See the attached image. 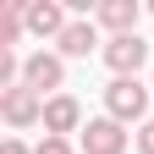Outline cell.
I'll return each mask as SVG.
<instances>
[{
    "label": "cell",
    "instance_id": "cell-11",
    "mask_svg": "<svg viewBox=\"0 0 154 154\" xmlns=\"http://www.w3.org/2000/svg\"><path fill=\"white\" fill-rule=\"evenodd\" d=\"M138 154H154V116L138 127Z\"/></svg>",
    "mask_w": 154,
    "mask_h": 154
},
{
    "label": "cell",
    "instance_id": "cell-10",
    "mask_svg": "<svg viewBox=\"0 0 154 154\" xmlns=\"http://www.w3.org/2000/svg\"><path fill=\"white\" fill-rule=\"evenodd\" d=\"M33 154H77V149H72V138H44Z\"/></svg>",
    "mask_w": 154,
    "mask_h": 154
},
{
    "label": "cell",
    "instance_id": "cell-14",
    "mask_svg": "<svg viewBox=\"0 0 154 154\" xmlns=\"http://www.w3.org/2000/svg\"><path fill=\"white\" fill-rule=\"evenodd\" d=\"M149 88H154V72H149Z\"/></svg>",
    "mask_w": 154,
    "mask_h": 154
},
{
    "label": "cell",
    "instance_id": "cell-7",
    "mask_svg": "<svg viewBox=\"0 0 154 154\" xmlns=\"http://www.w3.org/2000/svg\"><path fill=\"white\" fill-rule=\"evenodd\" d=\"M127 127L121 121H110V116H94V121L83 127V143H77V149H83V154H127Z\"/></svg>",
    "mask_w": 154,
    "mask_h": 154
},
{
    "label": "cell",
    "instance_id": "cell-1",
    "mask_svg": "<svg viewBox=\"0 0 154 154\" xmlns=\"http://www.w3.org/2000/svg\"><path fill=\"white\" fill-rule=\"evenodd\" d=\"M149 83H138V77H110V88H105V116H110V121H149Z\"/></svg>",
    "mask_w": 154,
    "mask_h": 154
},
{
    "label": "cell",
    "instance_id": "cell-5",
    "mask_svg": "<svg viewBox=\"0 0 154 154\" xmlns=\"http://www.w3.org/2000/svg\"><path fill=\"white\" fill-rule=\"evenodd\" d=\"M55 44H61V50H55L61 61H88L94 50L105 55V44H99V22H94V17H72V28L55 38Z\"/></svg>",
    "mask_w": 154,
    "mask_h": 154
},
{
    "label": "cell",
    "instance_id": "cell-12",
    "mask_svg": "<svg viewBox=\"0 0 154 154\" xmlns=\"http://www.w3.org/2000/svg\"><path fill=\"white\" fill-rule=\"evenodd\" d=\"M0 154H33V149H28L22 138H6V143H0Z\"/></svg>",
    "mask_w": 154,
    "mask_h": 154
},
{
    "label": "cell",
    "instance_id": "cell-2",
    "mask_svg": "<svg viewBox=\"0 0 154 154\" xmlns=\"http://www.w3.org/2000/svg\"><path fill=\"white\" fill-rule=\"evenodd\" d=\"M0 116H6L11 132H28V127H44V94H33L28 83H17L0 94Z\"/></svg>",
    "mask_w": 154,
    "mask_h": 154
},
{
    "label": "cell",
    "instance_id": "cell-8",
    "mask_svg": "<svg viewBox=\"0 0 154 154\" xmlns=\"http://www.w3.org/2000/svg\"><path fill=\"white\" fill-rule=\"evenodd\" d=\"M66 28H72V17L61 0H28V33L33 38H61Z\"/></svg>",
    "mask_w": 154,
    "mask_h": 154
},
{
    "label": "cell",
    "instance_id": "cell-3",
    "mask_svg": "<svg viewBox=\"0 0 154 154\" xmlns=\"http://www.w3.org/2000/svg\"><path fill=\"white\" fill-rule=\"evenodd\" d=\"M22 83H28L33 94H44V99H55V94H66V61L50 55V50H38V55H28Z\"/></svg>",
    "mask_w": 154,
    "mask_h": 154
},
{
    "label": "cell",
    "instance_id": "cell-6",
    "mask_svg": "<svg viewBox=\"0 0 154 154\" xmlns=\"http://www.w3.org/2000/svg\"><path fill=\"white\" fill-rule=\"evenodd\" d=\"M83 105H77V94H55L44 99V138H72V132H83Z\"/></svg>",
    "mask_w": 154,
    "mask_h": 154
},
{
    "label": "cell",
    "instance_id": "cell-4",
    "mask_svg": "<svg viewBox=\"0 0 154 154\" xmlns=\"http://www.w3.org/2000/svg\"><path fill=\"white\" fill-rule=\"evenodd\" d=\"M105 66L116 77H138L149 66V44H143V33H127V38H105Z\"/></svg>",
    "mask_w": 154,
    "mask_h": 154
},
{
    "label": "cell",
    "instance_id": "cell-13",
    "mask_svg": "<svg viewBox=\"0 0 154 154\" xmlns=\"http://www.w3.org/2000/svg\"><path fill=\"white\" fill-rule=\"evenodd\" d=\"M149 17H154V0H149Z\"/></svg>",
    "mask_w": 154,
    "mask_h": 154
},
{
    "label": "cell",
    "instance_id": "cell-9",
    "mask_svg": "<svg viewBox=\"0 0 154 154\" xmlns=\"http://www.w3.org/2000/svg\"><path fill=\"white\" fill-rule=\"evenodd\" d=\"M138 17H143V6H138V0H105V6H94V22H99V28H110V38L138 33Z\"/></svg>",
    "mask_w": 154,
    "mask_h": 154
}]
</instances>
